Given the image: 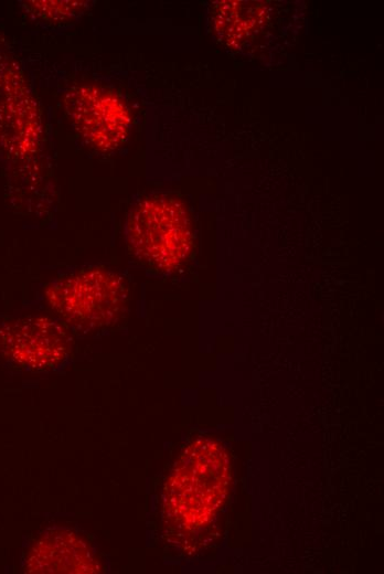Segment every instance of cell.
<instances>
[{
    "label": "cell",
    "instance_id": "1",
    "mask_svg": "<svg viewBox=\"0 0 384 574\" xmlns=\"http://www.w3.org/2000/svg\"><path fill=\"white\" fill-rule=\"evenodd\" d=\"M124 232L131 254L159 272L180 266L192 247L188 210L171 194H150L137 201L127 215Z\"/></svg>",
    "mask_w": 384,
    "mask_h": 574
},
{
    "label": "cell",
    "instance_id": "2",
    "mask_svg": "<svg viewBox=\"0 0 384 574\" xmlns=\"http://www.w3.org/2000/svg\"><path fill=\"white\" fill-rule=\"evenodd\" d=\"M46 297L64 322L89 332L115 323L126 308L128 291L113 269L89 266L55 278Z\"/></svg>",
    "mask_w": 384,
    "mask_h": 574
},
{
    "label": "cell",
    "instance_id": "3",
    "mask_svg": "<svg viewBox=\"0 0 384 574\" xmlns=\"http://www.w3.org/2000/svg\"><path fill=\"white\" fill-rule=\"evenodd\" d=\"M66 113L89 148L114 151L129 134L131 115L126 100L110 89L82 85L66 94Z\"/></svg>",
    "mask_w": 384,
    "mask_h": 574
},
{
    "label": "cell",
    "instance_id": "4",
    "mask_svg": "<svg viewBox=\"0 0 384 574\" xmlns=\"http://www.w3.org/2000/svg\"><path fill=\"white\" fill-rule=\"evenodd\" d=\"M50 540L39 543L43 546L39 572L51 573H93L100 561L93 544L77 531L57 530L49 535Z\"/></svg>",
    "mask_w": 384,
    "mask_h": 574
},
{
    "label": "cell",
    "instance_id": "5",
    "mask_svg": "<svg viewBox=\"0 0 384 574\" xmlns=\"http://www.w3.org/2000/svg\"><path fill=\"white\" fill-rule=\"evenodd\" d=\"M183 466L179 469L171 481L182 485H172L169 491L174 503L177 518L183 519L188 525H198L210 510L207 497L209 474L201 471L202 464L200 455H186Z\"/></svg>",
    "mask_w": 384,
    "mask_h": 574
},
{
    "label": "cell",
    "instance_id": "6",
    "mask_svg": "<svg viewBox=\"0 0 384 574\" xmlns=\"http://www.w3.org/2000/svg\"><path fill=\"white\" fill-rule=\"evenodd\" d=\"M35 13L55 30L68 29L89 9L88 1H33Z\"/></svg>",
    "mask_w": 384,
    "mask_h": 574
}]
</instances>
